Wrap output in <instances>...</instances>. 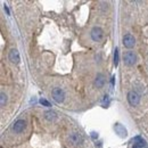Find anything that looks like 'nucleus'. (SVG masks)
Here are the masks:
<instances>
[{
	"mask_svg": "<svg viewBox=\"0 0 148 148\" xmlns=\"http://www.w3.org/2000/svg\"><path fill=\"white\" fill-rule=\"evenodd\" d=\"M137 60V57H136V54L133 51H127L125 55H124V63L128 65V66H131L136 63Z\"/></svg>",
	"mask_w": 148,
	"mask_h": 148,
	"instance_id": "7ed1b4c3",
	"label": "nucleus"
},
{
	"mask_svg": "<svg viewBox=\"0 0 148 148\" xmlns=\"http://www.w3.org/2000/svg\"><path fill=\"white\" fill-rule=\"evenodd\" d=\"M9 60L14 64H18L19 63V53L17 49H12L9 53Z\"/></svg>",
	"mask_w": 148,
	"mask_h": 148,
	"instance_id": "6e6552de",
	"label": "nucleus"
},
{
	"mask_svg": "<svg viewBox=\"0 0 148 148\" xmlns=\"http://www.w3.org/2000/svg\"><path fill=\"white\" fill-rule=\"evenodd\" d=\"M134 43H136V40H134L133 36H131V34L124 36V38H123V45H124V47H127V48L130 49V48H132L134 46Z\"/></svg>",
	"mask_w": 148,
	"mask_h": 148,
	"instance_id": "423d86ee",
	"label": "nucleus"
},
{
	"mask_svg": "<svg viewBox=\"0 0 148 148\" xmlns=\"http://www.w3.org/2000/svg\"><path fill=\"white\" fill-rule=\"evenodd\" d=\"M45 117L48 120V121H55L56 119H57V115H56V113L55 112H53V111H48V112H46L45 113Z\"/></svg>",
	"mask_w": 148,
	"mask_h": 148,
	"instance_id": "f8f14e48",
	"label": "nucleus"
},
{
	"mask_svg": "<svg viewBox=\"0 0 148 148\" xmlns=\"http://www.w3.org/2000/svg\"><path fill=\"white\" fill-rule=\"evenodd\" d=\"M91 136H92V138H96V137H98V134H96V132H92V134H91Z\"/></svg>",
	"mask_w": 148,
	"mask_h": 148,
	"instance_id": "dca6fc26",
	"label": "nucleus"
},
{
	"mask_svg": "<svg viewBox=\"0 0 148 148\" xmlns=\"http://www.w3.org/2000/svg\"><path fill=\"white\" fill-rule=\"evenodd\" d=\"M128 101L131 106H137L140 101V96L136 91H130L128 93Z\"/></svg>",
	"mask_w": 148,
	"mask_h": 148,
	"instance_id": "f257e3e1",
	"label": "nucleus"
},
{
	"mask_svg": "<svg viewBox=\"0 0 148 148\" xmlns=\"http://www.w3.org/2000/svg\"><path fill=\"white\" fill-rule=\"evenodd\" d=\"M119 59H120V56H119V49L116 48V49H115V51H114V65H115V66H117V64H119Z\"/></svg>",
	"mask_w": 148,
	"mask_h": 148,
	"instance_id": "4468645a",
	"label": "nucleus"
},
{
	"mask_svg": "<svg viewBox=\"0 0 148 148\" xmlns=\"http://www.w3.org/2000/svg\"><path fill=\"white\" fill-rule=\"evenodd\" d=\"M40 104H41V105H43V106H47V107H49V106H50V103H49L48 100H46L45 98H41V99H40Z\"/></svg>",
	"mask_w": 148,
	"mask_h": 148,
	"instance_id": "2eb2a0df",
	"label": "nucleus"
},
{
	"mask_svg": "<svg viewBox=\"0 0 148 148\" xmlns=\"http://www.w3.org/2000/svg\"><path fill=\"white\" fill-rule=\"evenodd\" d=\"M146 148L147 143L141 138V137H136L133 139V148Z\"/></svg>",
	"mask_w": 148,
	"mask_h": 148,
	"instance_id": "0eeeda50",
	"label": "nucleus"
},
{
	"mask_svg": "<svg viewBox=\"0 0 148 148\" xmlns=\"http://www.w3.org/2000/svg\"><path fill=\"white\" fill-rule=\"evenodd\" d=\"M103 36H104V32L100 27H93L91 30V39L93 41H100L103 39Z\"/></svg>",
	"mask_w": 148,
	"mask_h": 148,
	"instance_id": "39448f33",
	"label": "nucleus"
},
{
	"mask_svg": "<svg viewBox=\"0 0 148 148\" xmlns=\"http://www.w3.org/2000/svg\"><path fill=\"white\" fill-rule=\"evenodd\" d=\"M114 129H115V131H116L121 137H125V136H127V130L124 129L121 124H119V123H117V124H115Z\"/></svg>",
	"mask_w": 148,
	"mask_h": 148,
	"instance_id": "9b49d317",
	"label": "nucleus"
},
{
	"mask_svg": "<svg viewBox=\"0 0 148 148\" xmlns=\"http://www.w3.org/2000/svg\"><path fill=\"white\" fill-rule=\"evenodd\" d=\"M104 83H105V76H104L103 74H98V75L96 76V79H95V87H97V88H103Z\"/></svg>",
	"mask_w": 148,
	"mask_h": 148,
	"instance_id": "9d476101",
	"label": "nucleus"
},
{
	"mask_svg": "<svg viewBox=\"0 0 148 148\" xmlns=\"http://www.w3.org/2000/svg\"><path fill=\"white\" fill-rule=\"evenodd\" d=\"M53 98L55 99L57 103H62L65 98V93H64V90L60 89V88H55L53 90Z\"/></svg>",
	"mask_w": 148,
	"mask_h": 148,
	"instance_id": "f03ea898",
	"label": "nucleus"
},
{
	"mask_svg": "<svg viewBox=\"0 0 148 148\" xmlns=\"http://www.w3.org/2000/svg\"><path fill=\"white\" fill-rule=\"evenodd\" d=\"M6 103H7V96H6V93L1 92L0 93V104H1V106L3 107L6 105Z\"/></svg>",
	"mask_w": 148,
	"mask_h": 148,
	"instance_id": "ddd939ff",
	"label": "nucleus"
},
{
	"mask_svg": "<svg viewBox=\"0 0 148 148\" xmlns=\"http://www.w3.org/2000/svg\"><path fill=\"white\" fill-rule=\"evenodd\" d=\"M25 128V121L24 120H18L15 124H14V127H13V129L14 131L16 132V133H19V132H22L23 130Z\"/></svg>",
	"mask_w": 148,
	"mask_h": 148,
	"instance_id": "1a4fd4ad",
	"label": "nucleus"
},
{
	"mask_svg": "<svg viewBox=\"0 0 148 148\" xmlns=\"http://www.w3.org/2000/svg\"><path fill=\"white\" fill-rule=\"evenodd\" d=\"M82 141H83V139H82V136H81L80 133L74 132V133H72V134L70 136V143H71V145H73V146H79V145H81Z\"/></svg>",
	"mask_w": 148,
	"mask_h": 148,
	"instance_id": "20e7f679",
	"label": "nucleus"
}]
</instances>
